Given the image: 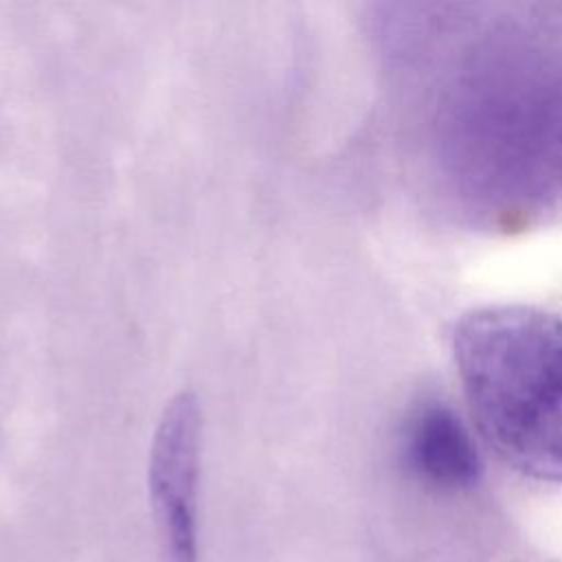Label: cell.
<instances>
[{
	"mask_svg": "<svg viewBox=\"0 0 562 562\" xmlns=\"http://www.w3.org/2000/svg\"><path fill=\"white\" fill-rule=\"evenodd\" d=\"M202 408L193 391L176 393L154 430L147 490L165 562H200Z\"/></svg>",
	"mask_w": 562,
	"mask_h": 562,
	"instance_id": "7a4b0ae2",
	"label": "cell"
},
{
	"mask_svg": "<svg viewBox=\"0 0 562 562\" xmlns=\"http://www.w3.org/2000/svg\"><path fill=\"white\" fill-rule=\"evenodd\" d=\"M452 351L490 448L522 476L562 483V316L479 307L457 323Z\"/></svg>",
	"mask_w": 562,
	"mask_h": 562,
	"instance_id": "6da1fadb",
	"label": "cell"
},
{
	"mask_svg": "<svg viewBox=\"0 0 562 562\" xmlns=\"http://www.w3.org/2000/svg\"><path fill=\"white\" fill-rule=\"evenodd\" d=\"M402 459L411 474L441 492L470 490L481 476L474 439L443 402H426L408 415Z\"/></svg>",
	"mask_w": 562,
	"mask_h": 562,
	"instance_id": "3957f363",
	"label": "cell"
}]
</instances>
